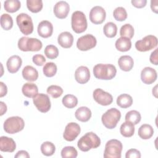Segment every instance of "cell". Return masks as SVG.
I'll return each instance as SVG.
<instances>
[{"mask_svg": "<svg viewBox=\"0 0 158 158\" xmlns=\"http://www.w3.org/2000/svg\"><path fill=\"white\" fill-rule=\"evenodd\" d=\"M157 49H156L153 52H151L149 58L150 62L156 65H157Z\"/></svg>", "mask_w": 158, "mask_h": 158, "instance_id": "cell-46", "label": "cell"}, {"mask_svg": "<svg viewBox=\"0 0 158 158\" xmlns=\"http://www.w3.org/2000/svg\"><path fill=\"white\" fill-rule=\"evenodd\" d=\"M44 54L48 58L50 59H54L57 57L59 55V50L56 46L49 44L46 46V47L45 48Z\"/></svg>", "mask_w": 158, "mask_h": 158, "instance_id": "cell-40", "label": "cell"}, {"mask_svg": "<svg viewBox=\"0 0 158 158\" xmlns=\"http://www.w3.org/2000/svg\"><path fill=\"white\" fill-rule=\"evenodd\" d=\"M22 59L17 55L10 57L6 62V66L7 70L10 73H14L19 71V69L22 66Z\"/></svg>", "mask_w": 158, "mask_h": 158, "instance_id": "cell-19", "label": "cell"}, {"mask_svg": "<svg viewBox=\"0 0 158 158\" xmlns=\"http://www.w3.org/2000/svg\"><path fill=\"white\" fill-rule=\"evenodd\" d=\"M75 78L80 84L87 83L90 78V72L86 66H80L78 67L75 72Z\"/></svg>", "mask_w": 158, "mask_h": 158, "instance_id": "cell-17", "label": "cell"}, {"mask_svg": "<svg viewBox=\"0 0 158 158\" xmlns=\"http://www.w3.org/2000/svg\"><path fill=\"white\" fill-rule=\"evenodd\" d=\"M22 73L23 78L29 81H35L38 78L37 70L31 65L25 66L23 69Z\"/></svg>", "mask_w": 158, "mask_h": 158, "instance_id": "cell-22", "label": "cell"}, {"mask_svg": "<svg viewBox=\"0 0 158 158\" xmlns=\"http://www.w3.org/2000/svg\"><path fill=\"white\" fill-rule=\"evenodd\" d=\"M17 24L20 31L25 35L31 34L33 31V23L31 17L27 14L21 13L16 17Z\"/></svg>", "mask_w": 158, "mask_h": 158, "instance_id": "cell-8", "label": "cell"}, {"mask_svg": "<svg viewBox=\"0 0 158 158\" xmlns=\"http://www.w3.org/2000/svg\"><path fill=\"white\" fill-rule=\"evenodd\" d=\"M106 17V11L101 6H94L89 12V20L94 24L102 23L105 20Z\"/></svg>", "mask_w": 158, "mask_h": 158, "instance_id": "cell-14", "label": "cell"}, {"mask_svg": "<svg viewBox=\"0 0 158 158\" xmlns=\"http://www.w3.org/2000/svg\"><path fill=\"white\" fill-rule=\"evenodd\" d=\"M33 62L35 64L38 66H42L46 62V59L44 56L41 54H35L33 56L32 58Z\"/></svg>", "mask_w": 158, "mask_h": 158, "instance_id": "cell-43", "label": "cell"}, {"mask_svg": "<svg viewBox=\"0 0 158 158\" xmlns=\"http://www.w3.org/2000/svg\"><path fill=\"white\" fill-rule=\"evenodd\" d=\"M70 11L69 4L64 1L57 2L54 7V14L58 19H65Z\"/></svg>", "mask_w": 158, "mask_h": 158, "instance_id": "cell-15", "label": "cell"}, {"mask_svg": "<svg viewBox=\"0 0 158 158\" xmlns=\"http://www.w3.org/2000/svg\"><path fill=\"white\" fill-rule=\"evenodd\" d=\"M96 43V38L93 35L86 34L78 39L77 41V46L79 50L86 51L94 48Z\"/></svg>", "mask_w": 158, "mask_h": 158, "instance_id": "cell-11", "label": "cell"}, {"mask_svg": "<svg viewBox=\"0 0 158 158\" xmlns=\"http://www.w3.org/2000/svg\"><path fill=\"white\" fill-rule=\"evenodd\" d=\"M131 2L132 5L135 7L142 8L146 6L147 3V1L146 0H132Z\"/></svg>", "mask_w": 158, "mask_h": 158, "instance_id": "cell-45", "label": "cell"}, {"mask_svg": "<svg viewBox=\"0 0 158 158\" xmlns=\"http://www.w3.org/2000/svg\"><path fill=\"white\" fill-rule=\"evenodd\" d=\"M118 64L122 70L128 72L132 69L134 61L133 58L130 56H122L118 59Z\"/></svg>", "mask_w": 158, "mask_h": 158, "instance_id": "cell-23", "label": "cell"}, {"mask_svg": "<svg viewBox=\"0 0 158 158\" xmlns=\"http://www.w3.org/2000/svg\"><path fill=\"white\" fill-rule=\"evenodd\" d=\"M157 46V38L154 35H148L135 43L136 49L141 52H145L155 48Z\"/></svg>", "mask_w": 158, "mask_h": 158, "instance_id": "cell-9", "label": "cell"}, {"mask_svg": "<svg viewBox=\"0 0 158 158\" xmlns=\"http://www.w3.org/2000/svg\"><path fill=\"white\" fill-rule=\"evenodd\" d=\"M27 6L31 12L37 13L43 8V1L41 0H27Z\"/></svg>", "mask_w": 158, "mask_h": 158, "instance_id": "cell-32", "label": "cell"}, {"mask_svg": "<svg viewBox=\"0 0 158 158\" xmlns=\"http://www.w3.org/2000/svg\"><path fill=\"white\" fill-rule=\"evenodd\" d=\"M56 151L54 144L49 141H45L41 145V151L46 156H51L54 154Z\"/></svg>", "mask_w": 158, "mask_h": 158, "instance_id": "cell-34", "label": "cell"}, {"mask_svg": "<svg viewBox=\"0 0 158 158\" xmlns=\"http://www.w3.org/2000/svg\"><path fill=\"white\" fill-rule=\"evenodd\" d=\"M77 149L73 146H65L61 151L62 158H75L77 157Z\"/></svg>", "mask_w": 158, "mask_h": 158, "instance_id": "cell-39", "label": "cell"}, {"mask_svg": "<svg viewBox=\"0 0 158 158\" xmlns=\"http://www.w3.org/2000/svg\"><path fill=\"white\" fill-rule=\"evenodd\" d=\"M121 117L120 112L116 108H110L102 114L101 120L103 125L109 129H113Z\"/></svg>", "mask_w": 158, "mask_h": 158, "instance_id": "cell-3", "label": "cell"}, {"mask_svg": "<svg viewBox=\"0 0 158 158\" xmlns=\"http://www.w3.org/2000/svg\"><path fill=\"white\" fill-rule=\"evenodd\" d=\"M93 96L94 101L102 106L110 105L113 101L112 96L101 88L96 89L93 91Z\"/></svg>", "mask_w": 158, "mask_h": 158, "instance_id": "cell-12", "label": "cell"}, {"mask_svg": "<svg viewBox=\"0 0 158 158\" xmlns=\"http://www.w3.org/2000/svg\"><path fill=\"white\" fill-rule=\"evenodd\" d=\"M15 149L16 144L12 138L5 136L0 138V150L2 152H12Z\"/></svg>", "mask_w": 158, "mask_h": 158, "instance_id": "cell-20", "label": "cell"}, {"mask_svg": "<svg viewBox=\"0 0 158 158\" xmlns=\"http://www.w3.org/2000/svg\"><path fill=\"white\" fill-rule=\"evenodd\" d=\"M33 104L36 109L41 112L45 113L51 109V101L49 96L43 93L36 94L33 99Z\"/></svg>", "mask_w": 158, "mask_h": 158, "instance_id": "cell-10", "label": "cell"}, {"mask_svg": "<svg viewBox=\"0 0 158 158\" xmlns=\"http://www.w3.org/2000/svg\"><path fill=\"white\" fill-rule=\"evenodd\" d=\"M116 73V68L112 64H98L93 67V74L99 80H111L115 77Z\"/></svg>", "mask_w": 158, "mask_h": 158, "instance_id": "cell-2", "label": "cell"}, {"mask_svg": "<svg viewBox=\"0 0 158 158\" xmlns=\"http://www.w3.org/2000/svg\"><path fill=\"white\" fill-rule=\"evenodd\" d=\"M57 65L52 62H47L43 69V73L47 77H52L54 76L57 72Z\"/></svg>", "mask_w": 158, "mask_h": 158, "instance_id": "cell-38", "label": "cell"}, {"mask_svg": "<svg viewBox=\"0 0 158 158\" xmlns=\"http://www.w3.org/2000/svg\"><path fill=\"white\" fill-rule=\"evenodd\" d=\"M117 104L121 108H128L133 104L132 97L128 94H122L117 97Z\"/></svg>", "mask_w": 158, "mask_h": 158, "instance_id": "cell-29", "label": "cell"}, {"mask_svg": "<svg viewBox=\"0 0 158 158\" xmlns=\"http://www.w3.org/2000/svg\"><path fill=\"white\" fill-rule=\"evenodd\" d=\"M75 116L78 120L86 122L90 119L91 117V111L88 107L82 106L77 109L75 113Z\"/></svg>", "mask_w": 158, "mask_h": 158, "instance_id": "cell-24", "label": "cell"}, {"mask_svg": "<svg viewBox=\"0 0 158 158\" xmlns=\"http://www.w3.org/2000/svg\"><path fill=\"white\" fill-rule=\"evenodd\" d=\"M25 127V122L21 117L13 116L7 118L4 123V131L9 134H14L22 131Z\"/></svg>", "mask_w": 158, "mask_h": 158, "instance_id": "cell-7", "label": "cell"}, {"mask_svg": "<svg viewBox=\"0 0 158 158\" xmlns=\"http://www.w3.org/2000/svg\"><path fill=\"white\" fill-rule=\"evenodd\" d=\"M157 0L151 1V8L155 13H157Z\"/></svg>", "mask_w": 158, "mask_h": 158, "instance_id": "cell-49", "label": "cell"}, {"mask_svg": "<svg viewBox=\"0 0 158 158\" xmlns=\"http://www.w3.org/2000/svg\"><path fill=\"white\" fill-rule=\"evenodd\" d=\"M123 146L122 143L115 139L108 141L105 146L104 157L120 158Z\"/></svg>", "mask_w": 158, "mask_h": 158, "instance_id": "cell-6", "label": "cell"}, {"mask_svg": "<svg viewBox=\"0 0 158 158\" xmlns=\"http://www.w3.org/2000/svg\"><path fill=\"white\" fill-rule=\"evenodd\" d=\"M47 93L53 98H57L62 94L63 89L57 85H51L48 87Z\"/></svg>", "mask_w": 158, "mask_h": 158, "instance_id": "cell-42", "label": "cell"}, {"mask_svg": "<svg viewBox=\"0 0 158 158\" xmlns=\"http://www.w3.org/2000/svg\"><path fill=\"white\" fill-rule=\"evenodd\" d=\"M101 144V139L93 132H88L78 141L77 146L80 150L86 152L91 149L98 148Z\"/></svg>", "mask_w": 158, "mask_h": 158, "instance_id": "cell-1", "label": "cell"}, {"mask_svg": "<svg viewBox=\"0 0 158 158\" xmlns=\"http://www.w3.org/2000/svg\"><path fill=\"white\" fill-rule=\"evenodd\" d=\"M120 35L121 37H125L131 39L134 35V28L130 23H126L122 26L120 30Z\"/></svg>", "mask_w": 158, "mask_h": 158, "instance_id": "cell-37", "label": "cell"}, {"mask_svg": "<svg viewBox=\"0 0 158 158\" xmlns=\"http://www.w3.org/2000/svg\"><path fill=\"white\" fill-rule=\"evenodd\" d=\"M1 26L5 30H9L13 26L12 17L8 14H3L1 16Z\"/></svg>", "mask_w": 158, "mask_h": 158, "instance_id": "cell-36", "label": "cell"}, {"mask_svg": "<svg viewBox=\"0 0 158 158\" xmlns=\"http://www.w3.org/2000/svg\"><path fill=\"white\" fill-rule=\"evenodd\" d=\"M42 46L41 41L35 38L23 36L18 41V48L22 51H38Z\"/></svg>", "mask_w": 158, "mask_h": 158, "instance_id": "cell-4", "label": "cell"}, {"mask_svg": "<svg viewBox=\"0 0 158 158\" xmlns=\"http://www.w3.org/2000/svg\"><path fill=\"white\" fill-rule=\"evenodd\" d=\"M37 30L40 36L47 38L52 35L53 32V26L49 21L43 20L38 24Z\"/></svg>", "mask_w": 158, "mask_h": 158, "instance_id": "cell-18", "label": "cell"}, {"mask_svg": "<svg viewBox=\"0 0 158 158\" xmlns=\"http://www.w3.org/2000/svg\"><path fill=\"white\" fill-rule=\"evenodd\" d=\"M125 120L132 123L133 125L138 124L141 118L140 113L135 110H130L126 114Z\"/></svg>", "mask_w": 158, "mask_h": 158, "instance_id": "cell-35", "label": "cell"}, {"mask_svg": "<svg viewBox=\"0 0 158 158\" xmlns=\"http://www.w3.org/2000/svg\"><path fill=\"white\" fill-rule=\"evenodd\" d=\"M104 35L108 38H113L115 36L117 32V27L113 22H107L103 28Z\"/></svg>", "mask_w": 158, "mask_h": 158, "instance_id": "cell-31", "label": "cell"}, {"mask_svg": "<svg viewBox=\"0 0 158 158\" xmlns=\"http://www.w3.org/2000/svg\"><path fill=\"white\" fill-rule=\"evenodd\" d=\"M62 102L65 107L72 109L77 106L78 104V99L74 95L67 94L63 97Z\"/></svg>", "mask_w": 158, "mask_h": 158, "instance_id": "cell-33", "label": "cell"}, {"mask_svg": "<svg viewBox=\"0 0 158 158\" xmlns=\"http://www.w3.org/2000/svg\"><path fill=\"white\" fill-rule=\"evenodd\" d=\"M0 86H1V94H0V97L2 98L4 96L6 95L7 92V88L6 85L2 81L0 82Z\"/></svg>", "mask_w": 158, "mask_h": 158, "instance_id": "cell-48", "label": "cell"}, {"mask_svg": "<svg viewBox=\"0 0 158 158\" xmlns=\"http://www.w3.org/2000/svg\"><path fill=\"white\" fill-rule=\"evenodd\" d=\"M21 6L20 1L19 0H7L4 3V9L10 13L17 12Z\"/></svg>", "mask_w": 158, "mask_h": 158, "instance_id": "cell-30", "label": "cell"}, {"mask_svg": "<svg viewBox=\"0 0 158 158\" xmlns=\"http://www.w3.org/2000/svg\"><path fill=\"white\" fill-rule=\"evenodd\" d=\"M22 93L27 98H34L38 94V86L33 83H25L22 88Z\"/></svg>", "mask_w": 158, "mask_h": 158, "instance_id": "cell-25", "label": "cell"}, {"mask_svg": "<svg viewBox=\"0 0 158 158\" xmlns=\"http://www.w3.org/2000/svg\"><path fill=\"white\" fill-rule=\"evenodd\" d=\"M113 15L117 21H124L127 18V12L125 8L118 7L115 9L113 12Z\"/></svg>", "mask_w": 158, "mask_h": 158, "instance_id": "cell-41", "label": "cell"}, {"mask_svg": "<svg viewBox=\"0 0 158 158\" xmlns=\"http://www.w3.org/2000/svg\"><path fill=\"white\" fill-rule=\"evenodd\" d=\"M80 131V127L78 123L70 122L66 125L63 137L67 141H72L79 135Z\"/></svg>", "mask_w": 158, "mask_h": 158, "instance_id": "cell-13", "label": "cell"}, {"mask_svg": "<svg viewBox=\"0 0 158 158\" xmlns=\"http://www.w3.org/2000/svg\"><path fill=\"white\" fill-rule=\"evenodd\" d=\"M157 78L156 70L150 67H144L141 72V79L142 81L147 85L154 83Z\"/></svg>", "mask_w": 158, "mask_h": 158, "instance_id": "cell-16", "label": "cell"}, {"mask_svg": "<svg viewBox=\"0 0 158 158\" xmlns=\"http://www.w3.org/2000/svg\"><path fill=\"white\" fill-rule=\"evenodd\" d=\"M116 49L121 52H126L130 49L131 47V42L130 39L125 37H120L115 41Z\"/></svg>", "mask_w": 158, "mask_h": 158, "instance_id": "cell-26", "label": "cell"}, {"mask_svg": "<svg viewBox=\"0 0 158 158\" xmlns=\"http://www.w3.org/2000/svg\"><path fill=\"white\" fill-rule=\"evenodd\" d=\"M126 158H140L141 153L136 149H130L127 151L125 154Z\"/></svg>", "mask_w": 158, "mask_h": 158, "instance_id": "cell-44", "label": "cell"}, {"mask_svg": "<svg viewBox=\"0 0 158 158\" xmlns=\"http://www.w3.org/2000/svg\"><path fill=\"white\" fill-rule=\"evenodd\" d=\"M0 104H1V115H2L7 111V106L2 101L0 102Z\"/></svg>", "mask_w": 158, "mask_h": 158, "instance_id": "cell-50", "label": "cell"}, {"mask_svg": "<svg viewBox=\"0 0 158 158\" xmlns=\"http://www.w3.org/2000/svg\"><path fill=\"white\" fill-rule=\"evenodd\" d=\"M71 25L73 30L77 33L84 32L87 28V20L85 14L80 10L75 11L71 17Z\"/></svg>", "mask_w": 158, "mask_h": 158, "instance_id": "cell-5", "label": "cell"}, {"mask_svg": "<svg viewBox=\"0 0 158 158\" xmlns=\"http://www.w3.org/2000/svg\"><path fill=\"white\" fill-rule=\"evenodd\" d=\"M15 158H20V157H23V158H29L30 155L26 151L21 150L17 152V154L15 155Z\"/></svg>", "mask_w": 158, "mask_h": 158, "instance_id": "cell-47", "label": "cell"}, {"mask_svg": "<svg viewBox=\"0 0 158 158\" xmlns=\"http://www.w3.org/2000/svg\"><path fill=\"white\" fill-rule=\"evenodd\" d=\"M139 136L143 139L151 138L154 134V130L151 125L149 124H143L138 129Z\"/></svg>", "mask_w": 158, "mask_h": 158, "instance_id": "cell-27", "label": "cell"}, {"mask_svg": "<svg viewBox=\"0 0 158 158\" xmlns=\"http://www.w3.org/2000/svg\"><path fill=\"white\" fill-rule=\"evenodd\" d=\"M120 131L122 136L124 137H131L135 133V127L134 125L128 121L123 122L120 128Z\"/></svg>", "mask_w": 158, "mask_h": 158, "instance_id": "cell-28", "label": "cell"}, {"mask_svg": "<svg viewBox=\"0 0 158 158\" xmlns=\"http://www.w3.org/2000/svg\"><path fill=\"white\" fill-rule=\"evenodd\" d=\"M59 44L64 48H70L73 43V36L69 31L62 32L57 38Z\"/></svg>", "mask_w": 158, "mask_h": 158, "instance_id": "cell-21", "label": "cell"}]
</instances>
